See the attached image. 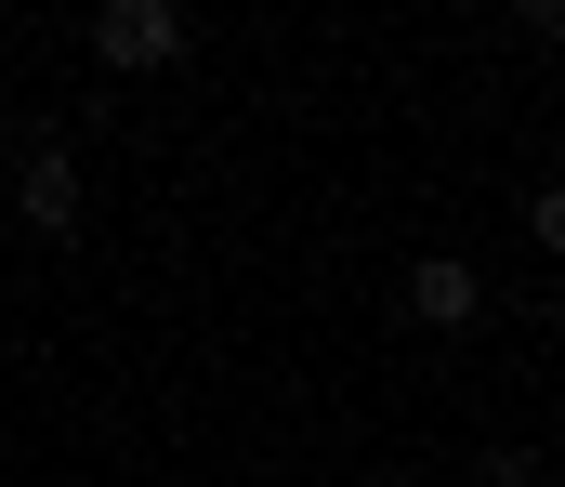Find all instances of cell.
Instances as JSON below:
<instances>
[{"label": "cell", "mask_w": 565, "mask_h": 487, "mask_svg": "<svg viewBox=\"0 0 565 487\" xmlns=\"http://www.w3.org/2000/svg\"><path fill=\"white\" fill-rule=\"evenodd\" d=\"M198 40H184V0H93V66L106 80H158V66H184Z\"/></svg>", "instance_id": "cell-1"}, {"label": "cell", "mask_w": 565, "mask_h": 487, "mask_svg": "<svg viewBox=\"0 0 565 487\" xmlns=\"http://www.w3.org/2000/svg\"><path fill=\"white\" fill-rule=\"evenodd\" d=\"M408 317L422 329H473L487 317V264H473V251H422V264H408Z\"/></svg>", "instance_id": "cell-2"}, {"label": "cell", "mask_w": 565, "mask_h": 487, "mask_svg": "<svg viewBox=\"0 0 565 487\" xmlns=\"http://www.w3.org/2000/svg\"><path fill=\"white\" fill-rule=\"evenodd\" d=\"M13 211H26V237H66L79 224V159L66 146H26L13 159Z\"/></svg>", "instance_id": "cell-3"}, {"label": "cell", "mask_w": 565, "mask_h": 487, "mask_svg": "<svg viewBox=\"0 0 565 487\" xmlns=\"http://www.w3.org/2000/svg\"><path fill=\"white\" fill-rule=\"evenodd\" d=\"M473 487H540V462H526V448H487V462H473Z\"/></svg>", "instance_id": "cell-4"}, {"label": "cell", "mask_w": 565, "mask_h": 487, "mask_svg": "<svg viewBox=\"0 0 565 487\" xmlns=\"http://www.w3.org/2000/svg\"><path fill=\"white\" fill-rule=\"evenodd\" d=\"M513 27H526V40H553V27H565V0H513Z\"/></svg>", "instance_id": "cell-5"}]
</instances>
